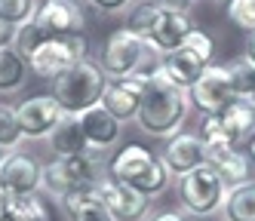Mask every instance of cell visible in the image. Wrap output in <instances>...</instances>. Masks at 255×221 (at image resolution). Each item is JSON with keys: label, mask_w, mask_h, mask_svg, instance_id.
<instances>
[{"label": "cell", "mask_w": 255, "mask_h": 221, "mask_svg": "<svg viewBox=\"0 0 255 221\" xmlns=\"http://www.w3.org/2000/svg\"><path fill=\"white\" fill-rule=\"evenodd\" d=\"M191 114V99L185 89L172 86L166 77L160 74V68H154L148 74V86H144V99H141V108H138V129L151 138H163L166 141L169 135L181 132Z\"/></svg>", "instance_id": "1"}, {"label": "cell", "mask_w": 255, "mask_h": 221, "mask_svg": "<svg viewBox=\"0 0 255 221\" xmlns=\"http://www.w3.org/2000/svg\"><path fill=\"white\" fill-rule=\"evenodd\" d=\"M108 178L138 191L148 200L163 197L172 184V172L166 169V163L160 160V154L148 151L144 144H135V141L117 147V151L108 157Z\"/></svg>", "instance_id": "2"}, {"label": "cell", "mask_w": 255, "mask_h": 221, "mask_svg": "<svg viewBox=\"0 0 255 221\" xmlns=\"http://www.w3.org/2000/svg\"><path fill=\"white\" fill-rule=\"evenodd\" d=\"M105 178H108V151H96V147L74 157H52L49 163H43V191L56 200L74 191L99 188Z\"/></svg>", "instance_id": "3"}, {"label": "cell", "mask_w": 255, "mask_h": 221, "mask_svg": "<svg viewBox=\"0 0 255 221\" xmlns=\"http://www.w3.org/2000/svg\"><path fill=\"white\" fill-rule=\"evenodd\" d=\"M160 65V52L148 40H141L129 28H120L108 34V40L99 49V68L105 71L108 80L114 77H129V74H151Z\"/></svg>", "instance_id": "4"}, {"label": "cell", "mask_w": 255, "mask_h": 221, "mask_svg": "<svg viewBox=\"0 0 255 221\" xmlns=\"http://www.w3.org/2000/svg\"><path fill=\"white\" fill-rule=\"evenodd\" d=\"M105 86H108V77L99 68V62L83 59L52 80V99L59 102L65 114H83V110L102 105Z\"/></svg>", "instance_id": "5"}, {"label": "cell", "mask_w": 255, "mask_h": 221, "mask_svg": "<svg viewBox=\"0 0 255 221\" xmlns=\"http://www.w3.org/2000/svg\"><path fill=\"white\" fill-rule=\"evenodd\" d=\"M228 184L209 163L197 166L178 178V206L191 218H212L225 209Z\"/></svg>", "instance_id": "6"}, {"label": "cell", "mask_w": 255, "mask_h": 221, "mask_svg": "<svg viewBox=\"0 0 255 221\" xmlns=\"http://www.w3.org/2000/svg\"><path fill=\"white\" fill-rule=\"evenodd\" d=\"M89 49H93V43H89V37L83 31L68 34V37H49V40H43L34 49V55L28 59V68L40 80H56L68 68L89 59Z\"/></svg>", "instance_id": "7"}, {"label": "cell", "mask_w": 255, "mask_h": 221, "mask_svg": "<svg viewBox=\"0 0 255 221\" xmlns=\"http://www.w3.org/2000/svg\"><path fill=\"white\" fill-rule=\"evenodd\" d=\"M188 99H191V108L200 110L203 117H215L237 99L234 89H231V80H228V68L225 65H206L200 80L188 89Z\"/></svg>", "instance_id": "8"}, {"label": "cell", "mask_w": 255, "mask_h": 221, "mask_svg": "<svg viewBox=\"0 0 255 221\" xmlns=\"http://www.w3.org/2000/svg\"><path fill=\"white\" fill-rule=\"evenodd\" d=\"M144 86H148V74H129V77L108 80L102 92V108L120 123H135L141 99H144Z\"/></svg>", "instance_id": "9"}, {"label": "cell", "mask_w": 255, "mask_h": 221, "mask_svg": "<svg viewBox=\"0 0 255 221\" xmlns=\"http://www.w3.org/2000/svg\"><path fill=\"white\" fill-rule=\"evenodd\" d=\"M0 191H6L12 197L40 194L43 191V163L34 154L9 151L6 160L0 163Z\"/></svg>", "instance_id": "10"}, {"label": "cell", "mask_w": 255, "mask_h": 221, "mask_svg": "<svg viewBox=\"0 0 255 221\" xmlns=\"http://www.w3.org/2000/svg\"><path fill=\"white\" fill-rule=\"evenodd\" d=\"M65 110L59 108V102L52 99V92H40V96H31L25 99L19 108H15V117H19L22 126V135L31 141H40L49 138V132L56 129V123L62 120Z\"/></svg>", "instance_id": "11"}, {"label": "cell", "mask_w": 255, "mask_h": 221, "mask_svg": "<svg viewBox=\"0 0 255 221\" xmlns=\"http://www.w3.org/2000/svg\"><path fill=\"white\" fill-rule=\"evenodd\" d=\"M34 25L46 37H68L86 28V12L77 0H40L34 12Z\"/></svg>", "instance_id": "12"}, {"label": "cell", "mask_w": 255, "mask_h": 221, "mask_svg": "<svg viewBox=\"0 0 255 221\" xmlns=\"http://www.w3.org/2000/svg\"><path fill=\"white\" fill-rule=\"evenodd\" d=\"M194 31V18L188 9H178V6H163L154 15V25L148 34V43L154 46V52H172L185 43V37Z\"/></svg>", "instance_id": "13"}, {"label": "cell", "mask_w": 255, "mask_h": 221, "mask_svg": "<svg viewBox=\"0 0 255 221\" xmlns=\"http://www.w3.org/2000/svg\"><path fill=\"white\" fill-rule=\"evenodd\" d=\"M96 191H99L102 203L108 206V212H111L114 221H144L151 215V203L154 200L141 197L138 191L126 188V184H120L114 178H105Z\"/></svg>", "instance_id": "14"}, {"label": "cell", "mask_w": 255, "mask_h": 221, "mask_svg": "<svg viewBox=\"0 0 255 221\" xmlns=\"http://www.w3.org/2000/svg\"><path fill=\"white\" fill-rule=\"evenodd\" d=\"M160 160L166 163V169L175 178H181L185 172H191V169L206 163V144L194 132H175V135L166 138V144H163Z\"/></svg>", "instance_id": "15"}, {"label": "cell", "mask_w": 255, "mask_h": 221, "mask_svg": "<svg viewBox=\"0 0 255 221\" xmlns=\"http://www.w3.org/2000/svg\"><path fill=\"white\" fill-rule=\"evenodd\" d=\"M206 163L222 175V181L228 188H237V184H246L252 181V169H255V160L249 157L246 147H209L206 151Z\"/></svg>", "instance_id": "16"}, {"label": "cell", "mask_w": 255, "mask_h": 221, "mask_svg": "<svg viewBox=\"0 0 255 221\" xmlns=\"http://www.w3.org/2000/svg\"><path fill=\"white\" fill-rule=\"evenodd\" d=\"M77 117H80V129H83V138H86L89 147H96V151H108V147L120 144L123 123L108 114L102 105L83 110V114H77Z\"/></svg>", "instance_id": "17"}, {"label": "cell", "mask_w": 255, "mask_h": 221, "mask_svg": "<svg viewBox=\"0 0 255 221\" xmlns=\"http://www.w3.org/2000/svg\"><path fill=\"white\" fill-rule=\"evenodd\" d=\"M157 68H160V74H163V77H166L172 86H178V89L188 92V89L200 80V74H203L206 65L200 62L191 49L178 46V49H172V52H163Z\"/></svg>", "instance_id": "18"}, {"label": "cell", "mask_w": 255, "mask_h": 221, "mask_svg": "<svg viewBox=\"0 0 255 221\" xmlns=\"http://www.w3.org/2000/svg\"><path fill=\"white\" fill-rule=\"evenodd\" d=\"M218 120H222L228 141L234 147H246L249 138L255 135V105L249 99H234L222 114H218Z\"/></svg>", "instance_id": "19"}, {"label": "cell", "mask_w": 255, "mask_h": 221, "mask_svg": "<svg viewBox=\"0 0 255 221\" xmlns=\"http://www.w3.org/2000/svg\"><path fill=\"white\" fill-rule=\"evenodd\" d=\"M59 206H62V212H65V221H114L96 188L65 194V197L59 200Z\"/></svg>", "instance_id": "20"}, {"label": "cell", "mask_w": 255, "mask_h": 221, "mask_svg": "<svg viewBox=\"0 0 255 221\" xmlns=\"http://www.w3.org/2000/svg\"><path fill=\"white\" fill-rule=\"evenodd\" d=\"M46 141H49V147H52V154H56V157H74V154L89 151L77 114H62V120L56 123V129L49 132Z\"/></svg>", "instance_id": "21"}, {"label": "cell", "mask_w": 255, "mask_h": 221, "mask_svg": "<svg viewBox=\"0 0 255 221\" xmlns=\"http://www.w3.org/2000/svg\"><path fill=\"white\" fill-rule=\"evenodd\" d=\"M28 59L15 49L12 43L9 46H0V96H15L22 92L25 83H28Z\"/></svg>", "instance_id": "22"}, {"label": "cell", "mask_w": 255, "mask_h": 221, "mask_svg": "<svg viewBox=\"0 0 255 221\" xmlns=\"http://www.w3.org/2000/svg\"><path fill=\"white\" fill-rule=\"evenodd\" d=\"M222 215L225 221H255V178L237 184V188H228Z\"/></svg>", "instance_id": "23"}, {"label": "cell", "mask_w": 255, "mask_h": 221, "mask_svg": "<svg viewBox=\"0 0 255 221\" xmlns=\"http://www.w3.org/2000/svg\"><path fill=\"white\" fill-rule=\"evenodd\" d=\"M9 218L12 221H49L52 209L40 194H25V197H12L9 200Z\"/></svg>", "instance_id": "24"}, {"label": "cell", "mask_w": 255, "mask_h": 221, "mask_svg": "<svg viewBox=\"0 0 255 221\" xmlns=\"http://www.w3.org/2000/svg\"><path fill=\"white\" fill-rule=\"evenodd\" d=\"M225 68H228V80H231L234 96H237V99H249L252 92H255V65L243 55V59L228 62Z\"/></svg>", "instance_id": "25"}, {"label": "cell", "mask_w": 255, "mask_h": 221, "mask_svg": "<svg viewBox=\"0 0 255 221\" xmlns=\"http://www.w3.org/2000/svg\"><path fill=\"white\" fill-rule=\"evenodd\" d=\"M37 6H40V0H0V22L9 28H19L31 22Z\"/></svg>", "instance_id": "26"}, {"label": "cell", "mask_w": 255, "mask_h": 221, "mask_svg": "<svg viewBox=\"0 0 255 221\" xmlns=\"http://www.w3.org/2000/svg\"><path fill=\"white\" fill-rule=\"evenodd\" d=\"M25 141L22 135V126H19V117H15V108L0 102V147L3 151H12Z\"/></svg>", "instance_id": "27"}, {"label": "cell", "mask_w": 255, "mask_h": 221, "mask_svg": "<svg viewBox=\"0 0 255 221\" xmlns=\"http://www.w3.org/2000/svg\"><path fill=\"white\" fill-rule=\"evenodd\" d=\"M157 9H160L157 0H151V3H138V6H129V22H126V28H129L132 34H138L141 40H148Z\"/></svg>", "instance_id": "28"}, {"label": "cell", "mask_w": 255, "mask_h": 221, "mask_svg": "<svg viewBox=\"0 0 255 221\" xmlns=\"http://www.w3.org/2000/svg\"><path fill=\"white\" fill-rule=\"evenodd\" d=\"M43 40H49V37H46L37 25H34V18H31V22H25V25H19V28H15V34H12V46L19 49L25 59H31L34 49H37Z\"/></svg>", "instance_id": "29"}, {"label": "cell", "mask_w": 255, "mask_h": 221, "mask_svg": "<svg viewBox=\"0 0 255 221\" xmlns=\"http://www.w3.org/2000/svg\"><path fill=\"white\" fill-rule=\"evenodd\" d=\"M228 22L246 34H255V0H228Z\"/></svg>", "instance_id": "30"}, {"label": "cell", "mask_w": 255, "mask_h": 221, "mask_svg": "<svg viewBox=\"0 0 255 221\" xmlns=\"http://www.w3.org/2000/svg\"><path fill=\"white\" fill-rule=\"evenodd\" d=\"M185 49H191L194 55L203 65H212V55H215V37L209 34V31H203V28H194L188 37H185V43H181Z\"/></svg>", "instance_id": "31"}, {"label": "cell", "mask_w": 255, "mask_h": 221, "mask_svg": "<svg viewBox=\"0 0 255 221\" xmlns=\"http://www.w3.org/2000/svg\"><path fill=\"white\" fill-rule=\"evenodd\" d=\"M200 141L206 144V151H209V147H228L231 144L222 120H218V114L215 117H203V126H200Z\"/></svg>", "instance_id": "32"}, {"label": "cell", "mask_w": 255, "mask_h": 221, "mask_svg": "<svg viewBox=\"0 0 255 221\" xmlns=\"http://www.w3.org/2000/svg\"><path fill=\"white\" fill-rule=\"evenodd\" d=\"M86 3H89V6H96L99 12H108V15L129 9V0H86Z\"/></svg>", "instance_id": "33"}, {"label": "cell", "mask_w": 255, "mask_h": 221, "mask_svg": "<svg viewBox=\"0 0 255 221\" xmlns=\"http://www.w3.org/2000/svg\"><path fill=\"white\" fill-rule=\"evenodd\" d=\"M144 221H191V215L185 209H157V212H151Z\"/></svg>", "instance_id": "34"}, {"label": "cell", "mask_w": 255, "mask_h": 221, "mask_svg": "<svg viewBox=\"0 0 255 221\" xmlns=\"http://www.w3.org/2000/svg\"><path fill=\"white\" fill-rule=\"evenodd\" d=\"M12 34H15V28H9V25L0 22V46H9L12 43Z\"/></svg>", "instance_id": "35"}, {"label": "cell", "mask_w": 255, "mask_h": 221, "mask_svg": "<svg viewBox=\"0 0 255 221\" xmlns=\"http://www.w3.org/2000/svg\"><path fill=\"white\" fill-rule=\"evenodd\" d=\"M243 55L255 65V34H246V46H243Z\"/></svg>", "instance_id": "36"}, {"label": "cell", "mask_w": 255, "mask_h": 221, "mask_svg": "<svg viewBox=\"0 0 255 221\" xmlns=\"http://www.w3.org/2000/svg\"><path fill=\"white\" fill-rule=\"evenodd\" d=\"M157 3H163V6H178V9H188L194 0H157Z\"/></svg>", "instance_id": "37"}, {"label": "cell", "mask_w": 255, "mask_h": 221, "mask_svg": "<svg viewBox=\"0 0 255 221\" xmlns=\"http://www.w3.org/2000/svg\"><path fill=\"white\" fill-rule=\"evenodd\" d=\"M9 200H12V194H6V191H0V218L6 215V209H9Z\"/></svg>", "instance_id": "38"}, {"label": "cell", "mask_w": 255, "mask_h": 221, "mask_svg": "<svg viewBox=\"0 0 255 221\" xmlns=\"http://www.w3.org/2000/svg\"><path fill=\"white\" fill-rule=\"evenodd\" d=\"M246 151H249V157H252V160H255V135H252V138H249V144H246Z\"/></svg>", "instance_id": "39"}, {"label": "cell", "mask_w": 255, "mask_h": 221, "mask_svg": "<svg viewBox=\"0 0 255 221\" xmlns=\"http://www.w3.org/2000/svg\"><path fill=\"white\" fill-rule=\"evenodd\" d=\"M6 154H9V151H3V147H0V163H3V160H6Z\"/></svg>", "instance_id": "40"}, {"label": "cell", "mask_w": 255, "mask_h": 221, "mask_svg": "<svg viewBox=\"0 0 255 221\" xmlns=\"http://www.w3.org/2000/svg\"><path fill=\"white\" fill-rule=\"evenodd\" d=\"M0 221H12V218H9V212H6V215H3V218H0Z\"/></svg>", "instance_id": "41"}, {"label": "cell", "mask_w": 255, "mask_h": 221, "mask_svg": "<svg viewBox=\"0 0 255 221\" xmlns=\"http://www.w3.org/2000/svg\"><path fill=\"white\" fill-rule=\"evenodd\" d=\"M249 102H252V105H255V92H252V96H249Z\"/></svg>", "instance_id": "42"}, {"label": "cell", "mask_w": 255, "mask_h": 221, "mask_svg": "<svg viewBox=\"0 0 255 221\" xmlns=\"http://www.w3.org/2000/svg\"><path fill=\"white\" fill-rule=\"evenodd\" d=\"M191 221H206V218H191Z\"/></svg>", "instance_id": "43"}]
</instances>
